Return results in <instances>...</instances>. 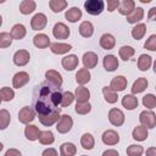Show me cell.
<instances>
[{
    "label": "cell",
    "instance_id": "14",
    "mask_svg": "<svg viewBox=\"0 0 156 156\" xmlns=\"http://www.w3.org/2000/svg\"><path fill=\"white\" fill-rule=\"evenodd\" d=\"M50 50L52 54H56V55H63V54H67L72 50V45L71 44H66V43H51L50 45Z\"/></svg>",
    "mask_w": 156,
    "mask_h": 156
},
{
    "label": "cell",
    "instance_id": "20",
    "mask_svg": "<svg viewBox=\"0 0 156 156\" xmlns=\"http://www.w3.org/2000/svg\"><path fill=\"white\" fill-rule=\"evenodd\" d=\"M40 133L41 132L39 130V128L37 126H34V124H27V127L24 128V135L30 141L38 140L39 136H40Z\"/></svg>",
    "mask_w": 156,
    "mask_h": 156
},
{
    "label": "cell",
    "instance_id": "8",
    "mask_svg": "<svg viewBox=\"0 0 156 156\" xmlns=\"http://www.w3.org/2000/svg\"><path fill=\"white\" fill-rule=\"evenodd\" d=\"M69 28L62 23V22H57L55 23L54 28H52V35L56 38V39H67L69 37Z\"/></svg>",
    "mask_w": 156,
    "mask_h": 156
},
{
    "label": "cell",
    "instance_id": "4",
    "mask_svg": "<svg viewBox=\"0 0 156 156\" xmlns=\"http://www.w3.org/2000/svg\"><path fill=\"white\" fill-rule=\"evenodd\" d=\"M72 127H73V119L69 115H62L61 118L58 119L57 124H56V129L61 134L68 133L72 129Z\"/></svg>",
    "mask_w": 156,
    "mask_h": 156
},
{
    "label": "cell",
    "instance_id": "11",
    "mask_svg": "<svg viewBox=\"0 0 156 156\" xmlns=\"http://www.w3.org/2000/svg\"><path fill=\"white\" fill-rule=\"evenodd\" d=\"M101 140L105 145H116L118 144L119 141V135L116 130H112V129H107L102 133L101 135Z\"/></svg>",
    "mask_w": 156,
    "mask_h": 156
},
{
    "label": "cell",
    "instance_id": "51",
    "mask_svg": "<svg viewBox=\"0 0 156 156\" xmlns=\"http://www.w3.org/2000/svg\"><path fill=\"white\" fill-rule=\"evenodd\" d=\"M147 17L150 21H156V6L151 7L149 10V13H147Z\"/></svg>",
    "mask_w": 156,
    "mask_h": 156
},
{
    "label": "cell",
    "instance_id": "48",
    "mask_svg": "<svg viewBox=\"0 0 156 156\" xmlns=\"http://www.w3.org/2000/svg\"><path fill=\"white\" fill-rule=\"evenodd\" d=\"M119 5H121L119 0H107L106 1V7H107L108 12H113L115 10H117L119 7Z\"/></svg>",
    "mask_w": 156,
    "mask_h": 156
},
{
    "label": "cell",
    "instance_id": "40",
    "mask_svg": "<svg viewBox=\"0 0 156 156\" xmlns=\"http://www.w3.org/2000/svg\"><path fill=\"white\" fill-rule=\"evenodd\" d=\"M10 121H11V115L7 110L2 108L0 110V129H6L7 126L10 124Z\"/></svg>",
    "mask_w": 156,
    "mask_h": 156
},
{
    "label": "cell",
    "instance_id": "39",
    "mask_svg": "<svg viewBox=\"0 0 156 156\" xmlns=\"http://www.w3.org/2000/svg\"><path fill=\"white\" fill-rule=\"evenodd\" d=\"M38 140L43 145H51L55 141V136H54V134H52L51 130H43L40 133V136H39Z\"/></svg>",
    "mask_w": 156,
    "mask_h": 156
},
{
    "label": "cell",
    "instance_id": "56",
    "mask_svg": "<svg viewBox=\"0 0 156 156\" xmlns=\"http://www.w3.org/2000/svg\"><path fill=\"white\" fill-rule=\"evenodd\" d=\"M82 156H87V155H82Z\"/></svg>",
    "mask_w": 156,
    "mask_h": 156
},
{
    "label": "cell",
    "instance_id": "3",
    "mask_svg": "<svg viewBox=\"0 0 156 156\" xmlns=\"http://www.w3.org/2000/svg\"><path fill=\"white\" fill-rule=\"evenodd\" d=\"M139 121H140L141 126L146 127L147 129L156 127V115H155L152 111H150V110H149V111L145 110V111L140 112V115H139Z\"/></svg>",
    "mask_w": 156,
    "mask_h": 156
},
{
    "label": "cell",
    "instance_id": "42",
    "mask_svg": "<svg viewBox=\"0 0 156 156\" xmlns=\"http://www.w3.org/2000/svg\"><path fill=\"white\" fill-rule=\"evenodd\" d=\"M12 40H13V38H12L11 33H7V32L0 33V48L5 49V48L10 46L12 44Z\"/></svg>",
    "mask_w": 156,
    "mask_h": 156
},
{
    "label": "cell",
    "instance_id": "13",
    "mask_svg": "<svg viewBox=\"0 0 156 156\" xmlns=\"http://www.w3.org/2000/svg\"><path fill=\"white\" fill-rule=\"evenodd\" d=\"M82 61H83V65H84V68L87 69H90V68H94L96 65H98V55L93 51H88L83 55L82 57Z\"/></svg>",
    "mask_w": 156,
    "mask_h": 156
},
{
    "label": "cell",
    "instance_id": "38",
    "mask_svg": "<svg viewBox=\"0 0 156 156\" xmlns=\"http://www.w3.org/2000/svg\"><path fill=\"white\" fill-rule=\"evenodd\" d=\"M134 54H135V49L132 46H128V45H124V46L119 48V50H118V55L123 61H128L132 56H134Z\"/></svg>",
    "mask_w": 156,
    "mask_h": 156
},
{
    "label": "cell",
    "instance_id": "27",
    "mask_svg": "<svg viewBox=\"0 0 156 156\" xmlns=\"http://www.w3.org/2000/svg\"><path fill=\"white\" fill-rule=\"evenodd\" d=\"M79 34L84 38H90L94 33V26L91 22L89 21H83L80 24H79Z\"/></svg>",
    "mask_w": 156,
    "mask_h": 156
},
{
    "label": "cell",
    "instance_id": "19",
    "mask_svg": "<svg viewBox=\"0 0 156 156\" xmlns=\"http://www.w3.org/2000/svg\"><path fill=\"white\" fill-rule=\"evenodd\" d=\"M74 98L77 100V102H89L90 99V91L88 88H85L84 85H80L74 91Z\"/></svg>",
    "mask_w": 156,
    "mask_h": 156
},
{
    "label": "cell",
    "instance_id": "23",
    "mask_svg": "<svg viewBox=\"0 0 156 156\" xmlns=\"http://www.w3.org/2000/svg\"><path fill=\"white\" fill-rule=\"evenodd\" d=\"M33 44H34L37 48H39V49H45V48H48L49 45H51L49 37H48L46 34H44V33H39V34L34 35V38H33Z\"/></svg>",
    "mask_w": 156,
    "mask_h": 156
},
{
    "label": "cell",
    "instance_id": "47",
    "mask_svg": "<svg viewBox=\"0 0 156 156\" xmlns=\"http://www.w3.org/2000/svg\"><path fill=\"white\" fill-rule=\"evenodd\" d=\"M144 48L146 50H150V51H156V34H151L146 39V41L144 44Z\"/></svg>",
    "mask_w": 156,
    "mask_h": 156
},
{
    "label": "cell",
    "instance_id": "21",
    "mask_svg": "<svg viewBox=\"0 0 156 156\" xmlns=\"http://www.w3.org/2000/svg\"><path fill=\"white\" fill-rule=\"evenodd\" d=\"M132 136L136 141H144V140H146V138L149 136L147 128L144 127V126H136L133 129V132H132Z\"/></svg>",
    "mask_w": 156,
    "mask_h": 156
},
{
    "label": "cell",
    "instance_id": "54",
    "mask_svg": "<svg viewBox=\"0 0 156 156\" xmlns=\"http://www.w3.org/2000/svg\"><path fill=\"white\" fill-rule=\"evenodd\" d=\"M140 1H141L143 4H149V2L151 1V0H140Z\"/></svg>",
    "mask_w": 156,
    "mask_h": 156
},
{
    "label": "cell",
    "instance_id": "24",
    "mask_svg": "<svg viewBox=\"0 0 156 156\" xmlns=\"http://www.w3.org/2000/svg\"><path fill=\"white\" fill-rule=\"evenodd\" d=\"M122 106L129 111L134 110L138 107V98L134 96L133 94H128V95H124L122 98Z\"/></svg>",
    "mask_w": 156,
    "mask_h": 156
},
{
    "label": "cell",
    "instance_id": "28",
    "mask_svg": "<svg viewBox=\"0 0 156 156\" xmlns=\"http://www.w3.org/2000/svg\"><path fill=\"white\" fill-rule=\"evenodd\" d=\"M90 78H91V74H90L89 69H87V68H80L76 73V80L79 85H84V84L89 83Z\"/></svg>",
    "mask_w": 156,
    "mask_h": 156
},
{
    "label": "cell",
    "instance_id": "5",
    "mask_svg": "<svg viewBox=\"0 0 156 156\" xmlns=\"http://www.w3.org/2000/svg\"><path fill=\"white\" fill-rule=\"evenodd\" d=\"M124 119H126V117H124V113H123L122 110L113 107L108 111V121L112 126L119 127L124 123Z\"/></svg>",
    "mask_w": 156,
    "mask_h": 156
},
{
    "label": "cell",
    "instance_id": "33",
    "mask_svg": "<svg viewBox=\"0 0 156 156\" xmlns=\"http://www.w3.org/2000/svg\"><path fill=\"white\" fill-rule=\"evenodd\" d=\"M76 154H77V147L73 143H63L60 146L61 156H74Z\"/></svg>",
    "mask_w": 156,
    "mask_h": 156
},
{
    "label": "cell",
    "instance_id": "57",
    "mask_svg": "<svg viewBox=\"0 0 156 156\" xmlns=\"http://www.w3.org/2000/svg\"><path fill=\"white\" fill-rule=\"evenodd\" d=\"M155 89H156V85H155Z\"/></svg>",
    "mask_w": 156,
    "mask_h": 156
},
{
    "label": "cell",
    "instance_id": "30",
    "mask_svg": "<svg viewBox=\"0 0 156 156\" xmlns=\"http://www.w3.org/2000/svg\"><path fill=\"white\" fill-rule=\"evenodd\" d=\"M35 7H37L35 1H33V0H23L20 4V12L22 15H29V13L34 12Z\"/></svg>",
    "mask_w": 156,
    "mask_h": 156
},
{
    "label": "cell",
    "instance_id": "25",
    "mask_svg": "<svg viewBox=\"0 0 156 156\" xmlns=\"http://www.w3.org/2000/svg\"><path fill=\"white\" fill-rule=\"evenodd\" d=\"M152 65V58L150 55H146V54H141L138 58V68L139 71L141 72H145L147 71Z\"/></svg>",
    "mask_w": 156,
    "mask_h": 156
},
{
    "label": "cell",
    "instance_id": "16",
    "mask_svg": "<svg viewBox=\"0 0 156 156\" xmlns=\"http://www.w3.org/2000/svg\"><path fill=\"white\" fill-rule=\"evenodd\" d=\"M116 45V39L112 34L105 33L100 37V46L105 50H112Z\"/></svg>",
    "mask_w": 156,
    "mask_h": 156
},
{
    "label": "cell",
    "instance_id": "18",
    "mask_svg": "<svg viewBox=\"0 0 156 156\" xmlns=\"http://www.w3.org/2000/svg\"><path fill=\"white\" fill-rule=\"evenodd\" d=\"M110 87L115 90V91H123L127 88V78L123 76H116L115 78H112Z\"/></svg>",
    "mask_w": 156,
    "mask_h": 156
},
{
    "label": "cell",
    "instance_id": "55",
    "mask_svg": "<svg viewBox=\"0 0 156 156\" xmlns=\"http://www.w3.org/2000/svg\"><path fill=\"white\" fill-rule=\"evenodd\" d=\"M154 72L156 73V60H155V62H154Z\"/></svg>",
    "mask_w": 156,
    "mask_h": 156
},
{
    "label": "cell",
    "instance_id": "26",
    "mask_svg": "<svg viewBox=\"0 0 156 156\" xmlns=\"http://www.w3.org/2000/svg\"><path fill=\"white\" fill-rule=\"evenodd\" d=\"M144 17V9L143 7H135V10L127 16V22L130 24H138Z\"/></svg>",
    "mask_w": 156,
    "mask_h": 156
},
{
    "label": "cell",
    "instance_id": "45",
    "mask_svg": "<svg viewBox=\"0 0 156 156\" xmlns=\"http://www.w3.org/2000/svg\"><path fill=\"white\" fill-rule=\"evenodd\" d=\"M143 105L146 108H155L156 107V96L154 94H146L143 96Z\"/></svg>",
    "mask_w": 156,
    "mask_h": 156
},
{
    "label": "cell",
    "instance_id": "46",
    "mask_svg": "<svg viewBox=\"0 0 156 156\" xmlns=\"http://www.w3.org/2000/svg\"><path fill=\"white\" fill-rule=\"evenodd\" d=\"M74 99H76V98H74V94H73V93H71V91H65L63 95H62L61 106H62V107H67V106H69V105L73 102Z\"/></svg>",
    "mask_w": 156,
    "mask_h": 156
},
{
    "label": "cell",
    "instance_id": "15",
    "mask_svg": "<svg viewBox=\"0 0 156 156\" xmlns=\"http://www.w3.org/2000/svg\"><path fill=\"white\" fill-rule=\"evenodd\" d=\"M61 63H62V67H63L66 71H73L74 68H77L79 61H78V57H77L76 55L71 54V55L65 56V57L62 58Z\"/></svg>",
    "mask_w": 156,
    "mask_h": 156
},
{
    "label": "cell",
    "instance_id": "10",
    "mask_svg": "<svg viewBox=\"0 0 156 156\" xmlns=\"http://www.w3.org/2000/svg\"><path fill=\"white\" fill-rule=\"evenodd\" d=\"M12 60H13V63H15L16 66L22 67V66H26V65L29 62L30 55H29V52H28L27 50H17V51L13 54Z\"/></svg>",
    "mask_w": 156,
    "mask_h": 156
},
{
    "label": "cell",
    "instance_id": "50",
    "mask_svg": "<svg viewBox=\"0 0 156 156\" xmlns=\"http://www.w3.org/2000/svg\"><path fill=\"white\" fill-rule=\"evenodd\" d=\"M4 156H22V155H21V151L17 149H9Z\"/></svg>",
    "mask_w": 156,
    "mask_h": 156
},
{
    "label": "cell",
    "instance_id": "7",
    "mask_svg": "<svg viewBox=\"0 0 156 156\" xmlns=\"http://www.w3.org/2000/svg\"><path fill=\"white\" fill-rule=\"evenodd\" d=\"M46 24H48V18L41 12L35 13L30 20V27L33 30H41L45 28Z\"/></svg>",
    "mask_w": 156,
    "mask_h": 156
},
{
    "label": "cell",
    "instance_id": "49",
    "mask_svg": "<svg viewBox=\"0 0 156 156\" xmlns=\"http://www.w3.org/2000/svg\"><path fill=\"white\" fill-rule=\"evenodd\" d=\"M41 156H58V155L54 147H48L41 152Z\"/></svg>",
    "mask_w": 156,
    "mask_h": 156
},
{
    "label": "cell",
    "instance_id": "41",
    "mask_svg": "<svg viewBox=\"0 0 156 156\" xmlns=\"http://www.w3.org/2000/svg\"><path fill=\"white\" fill-rule=\"evenodd\" d=\"M13 98H15V91H13L12 88H9V87L1 88V90H0V99L2 101L7 102V101H11Z\"/></svg>",
    "mask_w": 156,
    "mask_h": 156
},
{
    "label": "cell",
    "instance_id": "44",
    "mask_svg": "<svg viewBox=\"0 0 156 156\" xmlns=\"http://www.w3.org/2000/svg\"><path fill=\"white\" fill-rule=\"evenodd\" d=\"M74 111L78 115H87L91 111V105L89 102H77L76 107H74Z\"/></svg>",
    "mask_w": 156,
    "mask_h": 156
},
{
    "label": "cell",
    "instance_id": "31",
    "mask_svg": "<svg viewBox=\"0 0 156 156\" xmlns=\"http://www.w3.org/2000/svg\"><path fill=\"white\" fill-rule=\"evenodd\" d=\"M65 17L67 18V21L74 23L82 18V10H79V7H71L66 11Z\"/></svg>",
    "mask_w": 156,
    "mask_h": 156
},
{
    "label": "cell",
    "instance_id": "1",
    "mask_svg": "<svg viewBox=\"0 0 156 156\" xmlns=\"http://www.w3.org/2000/svg\"><path fill=\"white\" fill-rule=\"evenodd\" d=\"M62 95L63 93H61L60 88L51 85L46 80L35 87L33 106L41 124L50 127L58 122L61 118V107L58 105H61Z\"/></svg>",
    "mask_w": 156,
    "mask_h": 156
},
{
    "label": "cell",
    "instance_id": "37",
    "mask_svg": "<svg viewBox=\"0 0 156 156\" xmlns=\"http://www.w3.org/2000/svg\"><path fill=\"white\" fill-rule=\"evenodd\" d=\"M49 7L51 9L52 12L58 13L62 10L67 7V1L66 0H50L49 1Z\"/></svg>",
    "mask_w": 156,
    "mask_h": 156
},
{
    "label": "cell",
    "instance_id": "9",
    "mask_svg": "<svg viewBox=\"0 0 156 156\" xmlns=\"http://www.w3.org/2000/svg\"><path fill=\"white\" fill-rule=\"evenodd\" d=\"M45 80L48 83H50L51 85L56 87V88H61L62 82H63L62 80V76L55 69H49V71L45 72Z\"/></svg>",
    "mask_w": 156,
    "mask_h": 156
},
{
    "label": "cell",
    "instance_id": "22",
    "mask_svg": "<svg viewBox=\"0 0 156 156\" xmlns=\"http://www.w3.org/2000/svg\"><path fill=\"white\" fill-rule=\"evenodd\" d=\"M135 10V2L134 0H123L118 7V12L123 16H128L130 15L133 11Z\"/></svg>",
    "mask_w": 156,
    "mask_h": 156
},
{
    "label": "cell",
    "instance_id": "36",
    "mask_svg": "<svg viewBox=\"0 0 156 156\" xmlns=\"http://www.w3.org/2000/svg\"><path fill=\"white\" fill-rule=\"evenodd\" d=\"M80 145L83 146V149L85 150H91L95 145V140H94V136L90 134V133H84L80 138Z\"/></svg>",
    "mask_w": 156,
    "mask_h": 156
},
{
    "label": "cell",
    "instance_id": "6",
    "mask_svg": "<svg viewBox=\"0 0 156 156\" xmlns=\"http://www.w3.org/2000/svg\"><path fill=\"white\" fill-rule=\"evenodd\" d=\"M35 118V111L29 106H24L18 112V121L23 124H29Z\"/></svg>",
    "mask_w": 156,
    "mask_h": 156
},
{
    "label": "cell",
    "instance_id": "17",
    "mask_svg": "<svg viewBox=\"0 0 156 156\" xmlns=\"http://www.w3.org/2000/svg\"><path fill=\"white\" fill-rule=\"evenodd\" d=\"M102 65L107 72H113L118 68V58L115 55H106L104 57Z\"/></svg>",
    "mask_w": 156,
    "mask_h": 156
},
{
    "label": "cell",
    "instance_id": "35",
    "mask_svg": "<svg viewBox=\"0 0 156 156\" xmlns=\"http://www.w3.org/2000/svg\"><path fill=\"white\" fill-rule=\"evenodd\" d=\"M102 94H104V98L106 100V102L108 104H115L117 102V91H115L111 87H104L102 88Z\"/></svg>",
    "mask_w": 156,
    "mask_h": 156
},
{
    "label": "cell",
    "instance_id": "43",
    "mask_svg": "<svg viewBox=\"0 0 156 156\" xmlns=\"http://www.w3.org/2000/svg\"><path fill=\"white\" fill-rule=\"evenodd\" d=\"M127 155L128 156H141L144 152V147L141 145H136V144H132L127 147Z\"/></svg>",
    "mask_w": 156,
    "mask_h": 156
},
{
    "label": "cell",
    "instance_id": "29",
    "mask_svg": "<svg viewBox=\"0 0 156 156\" xmlns=\"http://www.w3.org/2000/svg\"><path fill=\"white\" fill-rule=\"evenodd\" d=\"M147 79L146 78H144V77H140V78H138L134 83H133V85H132V94L134 95V94H139V93H143L146 88H147Z\"/></svg>",
    "mask_w": 156,
    "mask_h": 156
},
{
    "label": "cell",
    "instance_id": "12",
    "mask_svg": "<svg viewBox=\"0 0 156 156\" xmlns=\"http://www.w3.org/2000/svg\"><path fill=\"white\" fill-rule=\"evenodd\" d=\"M28 82H29V74H28L27 72H23V71L17 72V73L13 76V78H12V85H13V88H16V89L22 88V87L26 85Z\"/></svg>",
    "mask_w": 156,
    "mask_h": 156
},
{
    "label": "cell",
    "instance_id": "53",
    "mask_svg": "<svg viewBox=\"0 0 156 156\" xmlns=\"http://www.w3.org/2000/svg\"><path fill=\"white\" fill-rule=\"evenodd\" d=\"M145 154L146 156H156V147H149Z\"/></svg>",
    "mask_w": 156,
    "mask_h": 156
},
{
    "label": "cell",
    "instance_id": "32",
    "mask_svg": "<svg viewBox=\"0 0 156 156\" xmlns=\"http://www.w3.org/2000/svg\"><path fill=\"white\" fill-rule=\"evenodd\" d=\"M26 33H27V29H26V27H24L23 24H21V23H17V24H15V26L11 28V35H12V38L16 39V40L23 39V38L26 37Z\"/></svg>",
    "mask_w": 156,
    "mask_h": 156
},
{
    "label": "cell",
    "instance_id": "52",
    "mask_svg": "<svg viewBox=\"0 0 156 156\" xmlns=\"http://www.w3.org/2000/svg\"><path fill=\"white\" fill-rule=\"evenodd\" d=\"M102 156H119V154H118L117 150L108 149V150H105V151L102 152Z\"/></svg>",
    "mask_w": 156,
    "mask_h": 156
},
{
    "label": "cell",
    "instance_id": "2",
    "mask_svg": "<svg viewBox=\"0 0 156 156\" xmlns=\"http://www.w3.org/2000/svg\"><path fill=\"white\" fill-rule=\"evenodd\" d=\"M84 9L89 15L98 16L105 10V2L102 0H87L84 2Z\"/></svg>",
    "mask_w": 156,
    "mask_h": 156
},
{
    "label": "cell",
    "instance_id": "34",
    "mask_svg": "<svg viewBox=\"0 0 156 156\" xmlns=\"http://www.w3.org/2000/svg\"><path fill=\"white\" fill-rule=\"evenodd\" d=\"M145 33H146V24H144V23H138L132 28V37L135 40L143 39Z\"/></svg>",
    "mask_w": 156,
    "mask_h": 156
}]
</instances>
